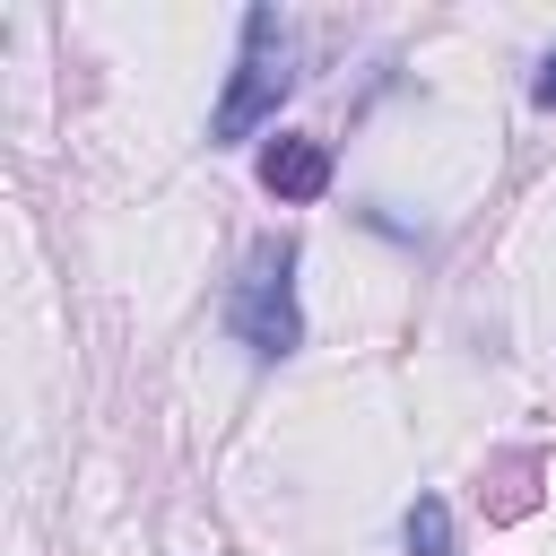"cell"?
Instances as JSON below:
<instances>
[{
  "mask_svg": "<svg viewBox=\"0 0 556 556\" xmlns=\"http://www.w3.org/2000/svg\"><path fill=\"white\" fill-rule=\"evenodd\" d=\"M287 87H295V35H287V17L278 9H243V52H235V78L217 96L208 139H252L287 104Z\"/></svg>",
  "mask_w": 556,
  "mask_h": 556,
  "instance_id": "1",
  "label": "cell"
},
{
  "mask_svg": "<svg viewBox=\"0 0 556 556\" xmlns=\"http://www.w3.org/2000/svg\"><path fill=\"white\" fill-rule=\"evenodd\" d=\"M226 330H235L252 356H269V365L304 348V313H295V243H287V235L252 243L243 278L226 287Z\"/></svg>",
  "mask_w": 556,
  "mask_h": 556,
  "instance_id": "2",
  "label": "cell"
},
{
  "mask_svg": "<svg viewBox=\"0 0 556 556\" xmlns=\"http://www.w3.org/2000/svg\"><path fill=\"white\" fill-rule=\"evenodd\" d=\"M261 191H269V200H321V191H330V148L278 130V139L261 148Z\"/></svg>",
  "mask_w": 556,
  "mask_h": 556,
  "instance_id": "3",
  "label": "cell"
},
{
  "mask_svg": "<svg viewBox=\"0 0 556 556\" xmlns=\"http://www.w3.org/2000/svg\"><path fill=\"white\" fill-rule=\"evenodd\" d=\"M408 556H452V513H443V495H417V504H408Z\"/></svg>",
  "mask_w": 556,
  "mask_h": 556,
  "instance_id": "4",
  "label": "cell"
},
{
  "mask_svg": "<svg viewBox=\"0 0 556 556\" xmlns=\"http://www.w3.org/2000/svg\"><path fill=\"white\" fill-rule=\"evenodd\" d=\"M530 96H539V104L556 113V61H539V78H530Z\"/></svg>",
  "mask_w": 556,
  "mask_h": 556,
  "instance_id": "5",
  "label": "cell"
}]
</instances>
